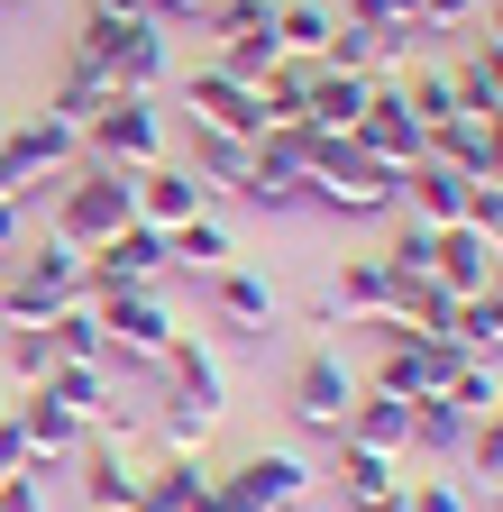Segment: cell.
I'll return each mask as SVG.
<instances>
[{"mask_svg": "<svg viewBox=\"0 0 503 512\" xmlns=\"http://www.w3.org/2000/svg\"><path fill=\"white\" fill-rule=\"evenodd\" d=\"M65 55H83L110 92H147V101H156L165 74H174V55H165V19H110V10H83V28H74Z\"/></svg>", "mask_w": 503, "mask_h": 512, "instance_id": "obj_1", "label": "cell"}, {"mask_svg": "<svg viewBox=\"0 0 503 512\" xmlns=\"http://www.w3.org/2000/svg\"><path fill=\"white\" fill-rule=\"evenodd\" d=\"M65 302H83V256L28 238L19 256H0V330H46Z\"/></svg>", "mask_w": 503, "mask_h": 512, "instance_id": "obj_2", "label": "cell"}, {"mask_svg": "<svg viewBox=\"0 0 503 512\" xmlns=\"http://www.w3.org/2000/svg\"><path fill=\"white\" fill-rule=\"evenodd\" d=\"M129 220H138V211H129V174H110V165H74L65 183H55V220H46V238H55V247H74V256H92V247H110Z\"/></svg>", "mask_w": 503, "mask_h": 512, "instance_id": "obj_3", "label": "cell"}, {"mask_svg": "<svg viewBox=\"0 0 503 512\" xmlns=\"http://www.w3.org/2000/svg\"><path fill=\"white\" fill-rule=\"evenodd\" d=\"M83 165H110V174H147L165 165V110L147 92H110L83 128Z\"/></svg>", "mask_w": 503, "mask_h": 512, "instance_id": "obj_4", "label": "cell"}, {"mask_svg": "<svg viewBox=\"0 0 503 512\" xmlns=\"http://www.w3.org/2000/svg\"><path fill=\"white\" fill-rule=\"evenodd\" d=\"M348 403H357V366H348L330 339L302 348V366H293V384H284L293 430H302V439H339V430H348Z\"/></svg>", "mask_w": 503, "mask_h": 512, "instance_id": "obj_5", "label": "cell"}, {"mask_svg": "<svg viewBox=\"0 0 503 512\" xmlns=\"http://www.w3.org/2000/svg\"><path fill=\"white\" fill-rule=\"evenodd\" d=\"M183 330V311L165 302V284L147 293H101V339H110V366H156Z\"/></svg>", "mask_w": 503, "mask_h": 512, "instance_id": "obj_6", "label": "cell"}, {"mask_svg": "<svg viewBox=\"0 0 503 512\" xmlns=\"http://www.w3.org/2000/svg\"><path fill=\"white\" fill-rule=\"evenodd\" d=\"M238 202H257V211H311V128H266L257 156H247Z\"/></svg>", "mask_w": 503, "mask_h": 512, "instance_id": "obj_7", "label": "cell"}, {"mask_svg": "<svg viewBox=\"0 0 503 512\" xmlns=\"http://www.w3.org/2000/svg\"><path fill=\"white\" fill-rule=\"evenodd\" d=\"M220 485H229L238 503H257V512H293V503H311L321 467H311L302 448H238V458L220 467Z\"/></svg>", "mask_w": 503, "mask_h": 512, "instance_id": "obj_8", "label": "cell"}, {"mask_svg": "<svg viewBox=\"0 0 503 512\" xmlns=\"http://www.w3.org/2000/svg\"><path fill=\"white\" fill-rule=\"evenodd\" d=\"M467 357L449 348V339H385V357H375V375H357L366 394H394V403H430V394H449V375H458Z\"/></svg>", "mask_w": 503, "mask_h": 512, "instance_id": "obj_9", "label": "cell"}, {"mask_svg": "<svg viewBox=\"0 0 503 512\" xmlns=\"http://www.w3.org/2000/svg\"><path fill=\"white\" fill-rule=\"evenodd\" d=\"M348 147H357L366 165H385V174H412V165H421V119L403 110L394 83L366 92V110H357V128H348Z\"/></svg>", "mask_w": 503, "mask_h": 512, "instance_id": "obj_10", "label": "cell"}, {"mask_svg": "<svg viewBox=\"0 0 503 512\" xmlns=\"http://www.w3.org/2000/svg\"><path fill=\"white\" fill-rule=\"evenodd\" d=\"M211 320L220 330H238V339H275V320H284V284L266 275V266H220L211 275Z\"/></svg>", "mask_w": 503, "mask_h": 512, "instance_id": "obj_11", "label": "cell"}, {"mask_svg": "<svg viewBox=\"0 0 503 512\" xmlns=\"http://www.w3.org/2000/svg\"><path fill=\"white\" fill-rule=\"evenodd\" d=\"M156 366H165V384H174L165 403H193V412H229V366H220L211 330H193V320H183V330H174V348H165Z\"/></svg>", "mask_w": 503, "mask_h": 512, "instance_id": "obj_12", "label": "cell"}, {"mask_svg": "<svg viewBox=\"0 0 503 512\" xmlns=\"http://www.w3.org/2000/svg\"><path fill=\"white\" fill-rule=\"evenodd\" d=\"M10 430H19V448H28V467H65V458H83V421L46 394V384H28V394H10Z\"/></svg>", "mask_w": 503, "mask_h": 512, "instance_id": "obj_13", "label": "cell"}, {"mask_svg": "<svg viewBox=\"0 0 503 512\" xmlns=\"http://www.w3.org/2000/svg\"><path fill=\"white\" fill-rule=\"evenodd\" d=\"M183 110H193V128H211V138H266V110L247 83H229L220 64H202V74H183Z\"/></svg>", "mask_w": 503, "mask_h": 512, "instance_id": "obj_14", "label": "cell"}, {"mask_svg": "<svg viewBox=\"0 0 503 512\" xmlns=\"http://www.w3.org/2000/svg\"><path fill=\"white\" fill-rule=\"evenodd\" d=\"M129 211L147 220V229H183V220H202L211 211V192L193 183V165H147V174H129Z\"/></svg>", "mask_w": 503, "mask_h": 512, "instance_id": "obj_15", "label": "cell"}, {"mask_svg": "<svg viewBox=\"0 0 503 512\" xmlns=\"http://www.w3.org/2000/svg\"><path fill=\"white\" fill-rule=\"evenodd\" d=\"M165 266H174V275H193V284H211L220 266H238V229H229L220 211H202V220L165 229Z\"/></svg>", "mask_w": 503, "mask_h": 512, "instance_id": "obj_16", "label": "cell"}, {"mask_svg": "<svg viewBox=\"0 0 503 512\" xmlns=\"http://www.w3.org/2000/svg\"><path fill=\"white\" fill-rule=\"evenodd\" d=\"M366 74H339V64H311V83H302V128H321V138H348L357 110H366Z\"/></svg>", "mask_w": 503, "mask_h": 512, "instance_id": "obj_17", "label": "cell"}, {"mask_svg": "<svg viewBox=\"0 0 503 512\" xmlns=\"http://www.w3.org/2000/svg\"><path fill=\"white\" fill-rule=\"evenodd\" d=\"M394 211H412L421 229H458V220H467V174H449V165L421 156V165L403 174V192H394Z\"/></svg>", "mask_w": 503, "mask_h": 512, "instance_id": "obj_18", "label": "cell"}, {"mask_svg": "<svg viewBox=\"0 0 503 512\" xmlns=\"http://www.w3.org/2000/svg\"><path fill=\"white\" fill-rule=\"evenodd\" d=\"M467 412L449 403V394H430V403H412V448H403V458H421V467H458L467 458Z\"/></svg>", "mask_w": 503, "mask_h": 512, "instance_id": "obj_19", "label": "cell"}, {"mask_svg": "<svg viewBox=\"0 0 503 512\" xmlns=\"http://www.w3.org/2000/svg\"><path fill=\"white\" fill-rule=\"evenodd\" d=\"M430 275L449 284L458 302H467V293H485V284H494V238H485V229H467V220H458V229H439V256H430Z\"/></svg>", "mask_w": 503, "mask_h": 512, "instance_id": "obj_20", "label": "cell"}, {"mask_svg": "<svg viewBox=\"0 0 503 512\" xmlns=\"http://www.w3.org/2000/svg\"><path fill=\"white\" fill-rule=\"evenodd\" d=\"M330 448H339V503H385L412 476V458H385V448H357V439H330Z\"/></svg>", "mask_w": 503, "mask_h": 512, "instance_id": "obj_21", "label": "cell"}, {"mask_svg": "<svg viewBox=\"0 0 503 512\" xmlns=\"http://www.w3.org/2000/svg\"><path fill=\"white\" fill-rule=\"evenodd\" d=\"M202 494H211V467L202 458H174V448H165L156 467H138V503L147 512H202Z\"/></svg>", "mask_w": 503, "mask_h": 512, "instance_id": "obj_22", "label": "cell"}, {"mask_svg": "<svg viewBox=\"0 0 503 512\" xmlns=\"http://www.w3.org/2000/svg\"><path fill=\"white\" fill-rule=\"evenodd\" d=\"M129 503H138V467H129V448L83 439V512H129Z\"/></svg>", "mask_w": 503, "mask_h": 512, "instance_id": "obj_23", "label": "cell"}, {"mask_svg": "<svg viewBox=\"0 0 503 512\" xmlns=\"http://www.w3.org/2000/svg\"><path fill=\"white\" fill-rule=\"evenodd\" d=\"M339 439L403 458V448H412V403H394V394H366V384H357V403H348V430H339Z\"/></svg>", "mask_w": 503, "mask_h": 512, "instance_id": "obj_24", "label": "cell"}, {"mask_svg": "<svg viewBox=\"0 0 503 512\" xmlns=\"http://www.w3.org/2000/svg\"><path fill=\"white\" fill-rule=\"evenodd\" d=\"M46 348H55V366H110V339H101V302L83 293V302H65L46 320Z\"/></svg>", "mask_w": 503, "mask_h": 512, "instance_id": "obj_25", "label": "cell"}, {"mask_svg": "<svg viewBox=\"0 0 503 512\" xmlns=\"http://www.w3.org/2000/svg\"><path fill=\"white\" fill-rule=\"evenodd\" d=\"M330 28H339L330 0H275V46H284L293 64H321V55H330Z\"/></svg>", "mask_w": 503, "mask_h": 512, "instance_id": "obj_26", "label": "cell"}, {"mask_svg": "<svg viewBox=\"0 0 503 512\" xmlns=\"http://www.w3.org/2000/svg\"><path fill=\"white\" fill-rule=\"evenodd\" d=\"M449 348H458V357H494V366H503V302H494V293H467V302L449 311Z\"/></svg>", "mask_w": 503, "mask_h": 512, "instance_id": "obj_27", "label": "cell"}, {"mask_svg": "<svg viewBox=\"0 0 503 512\" xmlns=\"http://www.w3.org/2000/svg\"><path fill=\"white\" fill-rule=\"evenodd\" d=\"M247 156H257V138H211V128H193V183L202 192H238Z\"/></svg>", "mask_w": 503, "mask_h": 512, "instance_id": "obj_28", "label": "cell"}, {"mask_svg": "<svg viewBox=\"0 0 503 512\" xmlns=\"http://www.w3.org/2000/svg\"><path fill=\"white\" fill-rule=\"evenodd\" d=\"M46 394H55V403H65V412L92 430V421L119 403V384H110V366H55V375H46Z\"/></svg>", "mask_w": 503, "mask_h": 512, "instance_id": "obj_29", "label": "cell"}, {"mask_svg": "<svg viewBox=\"0 0 503 512\" xmlns=\"http://www.w3.org/2000/svg\"><path fill=\"white\" fill-rule=\"evenodd\" d=\"M421 156H430V165H449V174H467V183H476V174H485V119H439V128H430V138H421Z\"/></svg>", "mask_w": 503, "mask_h": 512, "instance_id": "obj_30", "label": "cell"}, {"mask_svg": "<svg viewBox=\"0 0 503 512\" xmlns=\"http://www.w3.org/2000/svg\"><path fill=\"white\" fill-rule=\"evenodd\" d=\"M211 64H220L229 83H247V92H257L275 64H284V46H275V28H247V37H220V55H211Z\"/></svg>", "mask_w": 503, "mask_h": 512, "instance_id": "obj_31", "label": "cell"}, {"mask_svg": "<svg viewBox=\"0 0 503 512\" xmlns=\"http://www.w3.org/2000/svg\"><path fill=\"white\" fill-rule=\"evenodd\" d=\"M101 101H110V83L92 74V64H83V55H65V74H55V92H46V110H55V119H74V128H92V110H101Z\"/></svg>", "mask_w": 503, "mask_h": 512, "instance_id": "obj_32", "label": "cell"}, {"mask_svg": "<svg viewBox=\"0 0 503 512\" xmlns=\"http://www.w3.org/2000/svg\"><path fill=\"white\" fill-rule=\"evenodd\" d=\"M0 384H10V394H28V384H46L55 375V348H46V330H0Z\"/></svg>", "mask_w": 503, "mask_h": 512, "instance_id": "obj_33", "label": "cell"}, {"mask_svg": "<svg viewBox=\"0 0 503 512\" xmlns=\"http://www.w3.org/2000/svg\"><path fill=\"white\" fill-rule=\"evenodd\" d=\"M375 256L394 266V284H403V275H430V256H439V229H421L412 211H394V238L375 247Z\"/></svg>", "mask_w": 503, "mask_h": 512, "instance_id": "obj_34", "label": "cell"}, {"mask_svg": "<svg viewBox=\"0 0 503 512\" xmlns=\"http://www.w3.org/2000/svg\"><path fill=\"white\" fill-rule=\"evenodd\" d=\"M449 403H458L467 421H485V412H503V366H494V357H467V366L449 375Z\"/></svg>", "mask_w": 503, "mask_h": 512, "instance_id": "obj_35", "label": "cell"}, {"mask_svg": "<svg viewBox=\"0 0 503 512\" xmlns=\"http://www.w3.org/2000/svg\"><path fill=\"white\" fill-rule=\"evenodd\" d=\"M403 512H476V503H467V485L449 467H412L403 476Z\"/></svg>", "mask_w": 503, "mask_h": 512, "instance_id": "obj_36", "label": "cell"}, {"mask_svg": "<svg viewBox=\"0 0 503 512\" xmlns=\"http://www.w3.org/2000/svg\"><path fill=\"white\" fill-rule=\"evenodd\" d=\"M165 448H174V458H202V448H211V430H220V412H193V403H165Z\"/></svg>", "mask_w": 503, "mask_h": 512, "instance_id": "obj_37", "label": "cell"}, {"mask_svg": "<svg viewBox=\"0 0 503 512\" xmlns=\"http://www.w3.org/2000/svg\"><path fill=\"white\" fill-rule=\"evenodd\" d=\"M412 19H421V37H467L485 19V0H412Z\"/></svg>", "mask_w": 503, "mask_h": 512, "instance_id": "obj_38", "label": "cell"}, {"mask_svg": "<svg viewBox=\"0 0 503 512\" xmlns=\"http://www.w3.org/2000/svg\"><path fill=\"white\" fill-rule=\"evenodd\" d=\"M0 512H55L46 467H10V476H0Z\"/></svg>", "mask_w": 503, "mask_h": 512, "instance_id": "obj_39", "label": "cell"}, {"mask_svg": "<svg viewBox=\"0 0 503 512\" xmlns=\"http://www.w3.org/2000/svg\"><path fill=\"white\" fill-rule=\"evenodd\" d=\"M211 37H247V28H275V0H211Z\"/></svg>", "mask_w": 503, "mask_h": 512, "instance_id": "obj_40", "label": "cell"}, {"mask_svg": "<svg viewBox=\"0 0 503 512\" xmlns=\"http://www.w3.org/2000/svg\"><path fill=\"white\" fill-rule=\"evenodd\" d=\"M339 19H348V28H421L412 0H339Z\"/></svg>", "mask_w": 503, "mask_h": 512, "instance_id": "obj_41", "label": "cell"}, {"mask_svg": "<svg viewBox=\"0 0 503 512\" xmlns=\"http://www.w3.org/2000/svg\"><path fill=\"white\" fill-rule=\"evenodd\" d=\"M467 467H476V476H494V467H503V412H485V421L467 430Z\"/></svg>", "mask_w": 503, "mask_h": 512, "instance_id": "obj_42", "label": "cell"}, {"mask_svg": "<svg viewBox=\"0 0 503 512\" xmlns=\"http://www.w3.org/2000/svg\"><path fill=\"white\" fill-rule=\"evenodd\" d=\"M28 247V202H0V256Z\"/></svg>", "mask_w": 503, "mask_h": 512, "instance_id": "obj_43", "label": "cell"}, {"mask_svg": "<svg viewBox=\"0 0 503 512\" xmlns=\"http://www.w3.org/2000/svg\"><path fill=\"white\" fill-rule=\"evenodd\" d=\"M476 74H485L494 101H503V37H476Z\"/></svg>", "mask_w": 503, "mask_h": 512, "instance_id": "obj_44", "label": "cell"}, {"mask_svg": "<svg viewBox=\"0 0 503 512\" xmlns=\"http://www.w3.org/2000/svg\"><path fill=\"white\" fill-rule=\"evenodd\" d=\"M92 10H110V19H165L156 0H92Z\"/></svg>", "mask_w": 503, "mask_h": 512, "instance_id": "obj_45", "label": "cell"}, {"mask_svg": "<svg viewBox=\"0 0 503 512\" xmlns=\"http://www.w3.org/2000/svg\"><path fill=\"white\" fill-rule=\"evenodd\" d=\"M202 512H257V503H238V494H229V485L211 476V494H202Z\"/></svg>", "mask_w": 503, "mask_h": 512, "instance_id": "obj_46", "label": "cell"}, {"mask_svg": "<svg viewBox=\"0 0 503 512\" xmlns=\"http://www.w3.org/2000/svg\"><path fill=\"white\" fill-rule=\"evenodd\" d=\"M485 174H494V183H503V119H494V128H485Z\"/></svg>", "mask_w": 503, "mask_h": 512, "instance_id": "obj_47", "label": "cell"}, {"mask_svg": "<svg viewBox=\"0 0 503 512\" xmlns=\"http://www.w3.org/2000/svg\"><path fill=\"white\" fill-rule=\"evenodd\" d=\"M156 10H165V19H202L211 0H156Z\"/></svg>", "mask_w": 503, "mask_h": 512, "instance_id": "obj_48", "label": "cell"}, {"mask_svg": "<svg viewBox=\"0 0 503 512\" xmlns=\"http://www.w3.org/2000/svg\"><path fill=\"white\" fill-rule=\"evenodd\" d=\"M485 37H503V0H485Z\"/></svg>", "mask_w": 503, "mask_h": 512, "instance_id": "obj_49", "label": "cell"}, {"mask_svg": "<svg viewBox=\"0 0 503 512\" xmlns=\"http://www.w3.org/2000/svg\"><path fill=\"white\" fill-rule=\"evenodd\" d=\"M348 512H403V494H385V503H348Z\"/></svg>", "mask_w": 503, "mask_h": 512, "instance_id": "obj_50", "label": "cell"}, {"mask_svg": "<svg viewBox=\"0 0 503 512\" xmlns=\"http://www.w3.org/2000/svg\"><path fill=\"white\" fill-rule=\"evenodd\" d=\"M485 503H494V512H503V467H494V476H485Z\"/></svg>", "mask_w": 503, "mask_h": 512, "instance_id": "obj_51", "label": "cell"}, {"mask_svg": "<svg viewBox=\"0 0 503 512\" xmlns=\"http://www.w3.org/2000/svg\"><path fill=\"white\" fill-rule=\"evenodd\" d=\"M485 293H494V302H503V256H494V284H485Z\"/></svg>", "mask_w": 503, "mask_h": 512, "instance_id": "obj_52", "label": "cell"}, {"mask_svg": "<svg viewBox=\"0 0 503 512\" xmlns=\"http://www.w3.org/2000/svg\"><path fill=\"white\" fill-rule=\"evenodd\" d=\"M0 421H10V384H0Z\"/></svg>", "mask_w": 503, "mask_h": 512, "instance_id": "obj_53", "label": "cell"}, {"mask_svg": "<svg viewBox=\"0 0 503 512\" xmlns=\"http://www.w3.org/2000/svg\"><path fill=\"white\" fill-rule=\"evenodd\" d=\"M494 256H503V229H494Z\"/></svg>", "mask_w": 503, "mask_h": 512, "instance_id": "obj_54", "label": "cell"}, {"mask_svg": "<svg viewBox=\"0 0 503 512\" xmlns=\"http://www.w3.org/2000/svg\"><path fill=\"white\" fill-rule=\"evenodd\" d=\"M129 512H147V503H129Z\"/></svg>", "mask_w": 503, "mask_h": 512, "instance_id": "obj_55", "label": "cell"}]
</instances>
